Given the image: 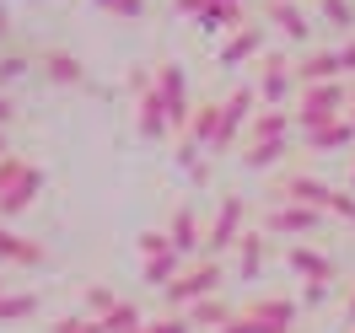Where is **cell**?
<instances>
[{"mask_svg":"<svg viewBox=\"0 0 355 333\" xmlns=\"http://www.w3.org/2000/svg\"><path fill=\"white\" fill-rule=\"evenodd\" d=\"M350 97H355V91L345 87V81H318V87L296 91L291 113H296V124H302V134H307V129L334 124V118H350Z\"/></svg>","mask_w":355,"mask_h":333,"instance_id":"1","label":"cell"},{"mask_svg":"<svg viewBox=\"0 0 355 333\" xmlns=\"http://www.w3.org/2000/svg\"><path fill=\"white\" fill-rule=\"evenodd\" d=\"M221 280H226L221 258H210V253H205V258H194V264L183 269V274H178V280H173L167 290H162V296H167V301H173L178 312H189L194 301H210V296L221 290Z\"/></svg>","mask_w":355,"mask_h":333,"instance_id":"2","label":"cell"},{"mask_svg":"<svg viewBox=\"0 0 355 333\" xmlns=\"http://www.w3.org/2000/svg\"><path fill=\"white\" fill-rule=\"evenodd\" d=\"M156 91H162V102H167V118H173V129H189V118H194V97H189V75L178 60H162L156 65Z\"/></svg>","mask_w":355,"mask_h":333,"instance_id":"3","label":"cell"},{"mask_svg":"<svg viewBox=\"0 0 355 333\" xmlns=\"http://www.w3.org/2000/svg\"><path fill=\"white\" fill-rule=\"evenodd\" d=\"M296 91H302V81H296V60H286V54H264V60H259V97H264L269 108H286V102H296Z\"/></svg>","mask_w":355,"mask_h":333,"instance_id":"4","label":"cell"},{"mask_svg":"<svg viewBox=\"0 0 355 333\" xmlns=\"http://www.w3.org/2000/svg\"><path fill=\"white\" fill-rule=\"evenodd\" d=\"M323 210H312V204H291V199H275V210L264 215V231L269 237H318L323 231Z\"/></svg>","mask_w":355,"mask_h":333,"instance_id":"5","label":"cell"},{"mask_svg":"<svg viewBox=\"0 0 355 333\" xmlns=\"http://www.w3.org/2000/svg\"><path fill=\"white\" fill-rule=\"evenodd\" d=\"M243 215H248L243 199H237V194H226L221 210H216V221H210V231H205V253H210V258L243 242Z\"/></svg>","mask_w":355,"mask_h":333,"instance_id":"6","label":"cell"},{"mask_svg":"<svg viewBox=\"0 0 355 333\" xmlns=\"http://www.w3.org/2000/svg\"><path fill=\"white\" fill-rule=\"evenodd\" d=\"M0 264H17V269H44L49 264V247L33 242V237H17L11 226L0 221Z\"/></svg>","mask_w":355,"mask_h":333,"instance_id":"7","label":"cell"},{"mask_svg":"<svg viewBox=\"0 0 355 333\" xmlns=\"http://www.w3.org/2000/svg\"><path fill=\"white\" fill-rule=\"evenodd\" d=\"M280 199H291V204H312V210H323V215H329L334 188H329V183H318V178H307V172H286V178H280Z\"/></svg>","mask_w":355,"mask_h":333,"instance_id":"8","label":"cell"},{"mask_svg":"<svg viewBox=\"0 0 355 333\" xmlns=\"http://www.w3.org/2000/svg\"><path fill=\"white\" fill-rule=\"evenodd\" d=\"M264 17L280 27V33H286L291 44H307V38H312V17L302 11V6H296V0H269Z\"/></svg>","mask_w":355,"mask_h":333,"instance_id":"9","label":"cell"},{"mask_svg":"<svg viewBox=\"0 0 355 333\" xmlns=\"http://www.w3.org/2000/svg\"><path fill=\"white\" fill-rule=\"evenodd\" d=\"M339 75H345V65H339V48H312V54H302V60H296V81H302V87L339 81Z\"/></svg>","mask_w":355,"mask_h":333,"instance_id":"10","label":"cell"},{"mask_svg":"<svg viewBox=\"0 0 355 333\" xmlns=\"http://www.w3.org/2000/svg\"><path fill=\"white\" fill-rule=\"evenodd\" d=\"M221 65H243V60H264V27H237L232 38L221 44V54H216Z\"/></svg>","mask_w":355,"mask_h":333,"instance_id":"11","label":"cell"},{"mask_svg":"<svg viewBox=\"0 0 355 333\" xmlns=\"http://www.w3.org/2000/svg\"><path fill=\"white\" fill-rule=\"evenodd\" d=\"M38 188H44V172H38V167H27V172H22V183H11V188L0 194V221H17L27 204L38 199Z\"/></svg>","mask_w":355,"mask_h":333,"instance_id":"12","label":"cell"},{"mask_svg":"<svg viewBox=\"0 0 355 333\" xmlns=\"http://www.w3.org/2000/svg\"><path fill=\"white\" fill-rule=\"evenodd\" d=\"M291 124H296V113H291V108L253 113V124H248V145H259V140H291Z\"/></svg>","mask_w":355,"mask_h":333,"instance_id":"13","label":"cell"},{"mask_svg":"<svg viewBox=\"0 0 355 333\" xmlns=\"http://www.w3.org/2000/svg\"><path fill=\"white\" fill-rule=\"evenodd\" d=\"M183 317H189V328H194V333H221L226 323H232V317H237V312L226 307L221 296H210V301H194V307L183 312Z\"/></svg>","mask_w":355,"mask_h":333,"instance_id":"14","label":"cell"},{"mask_svg":"<svg viewBox=\"0 0 355 333\" xmlns=\"http://www.w3.org/2000/svg\"><path fill=\"white\" fill-rule=\"evenodd\" d=\"M44 75L54 87H87V65L76 54H65V48H49L44 54Z\"/></svg>","mask_w":355,"mask_h":333,"instance_id":"15","label":"cell"},{"mask_svg":"<svg viewBox=\"0 0 355 333\" xmlns=\"http://www.w3.org/2000/svg\"><path fill=\"white\" fill-rule=\"evenodd\" d=\"M189 264H194V258H183V253L173 247V253H162V258H146V269H140V280H146L151 290H167V285H173V280H178V274H183Z\"/></svg>","mask_w":355,"mask_h":333,"instance_id":"16","label":"cell"},{"mask_svg":"<svg viewBox=\"0 0 355 333\" xmlns=\"http://www.w3.org/2000/svg\"><path fill=\"white\" fill-rule=\"evenodd\" d=\"M355 145V124L350 118H334V124H323V129H307V151H350Z\"/></svg>","mask_w":355,"mask_h":333,"instance_id":"17","label":"cell"},{"mask_svg":"<svg viewBox=\"0 0 355 333\" xmlns=\"http://www.w3.org/2000/svg\"><path fill=\"white\" fill-rule=\"evenodd\" d=\"M167 237H173V247L183 253V258H200V215L183 204L173 215V226H167Z\"/></svg>","mask_w":355,"mask_h":333,"instance_id":"18","label":"cell"},{"mask_svg":"<svg viewBox=\"0 0 355 333\" xmlns=\"http://www.w3.org/2000/svg\"><path fill=\"white\" fill-rule=\"evenodd\" d=\"M286 264H291V274H302V280H334V258L312 253V247H286Z\"/></svg>","mask_w":355,"mask_h":333,"instance_id":"19","label":"cell"},{"mask_svg":"<svg viewBox=\"0 0 355 333\" xmlns=\"http://www.w3.org/2000/svg\"><path fill=\"white\" fill-rule=\"evenodd\" d=\"M269 231H243V242H237V274L243 280H259V269H264V253H269Z\"/></svg>","mask_w":355,"mask_h":333,"instance_id":"20","label":"cell"},{"mask_svg":"<svg viewBox=\"0 0 355 333\" xmlns=\"http://www.w3.org/2000/svg\"><path fill=\"white\" fill-rule=\"evenodd\" d=\"M173 129V118H167V102H162V91H146V97H140V134H146V140H156V134H167Z\"/></svg>","mask_w":355,"mask_h":333,"instance_id":"21","label":"cell"},{"mask_svg":"<svg viewBox=\"0 0 355 333\" xmlns=\"http://www.w3.org/2000/svg\"><path fill=\"white\" fill-rule=\"evenodd\" d=\"M286 156H291V140H259V145L243 151V167L248 172H269V167H280Z\"/></svg>","mask_w":355,"mask_h":333,"instance_id":"22","label":"cell"},{"mask_svg":"<svg viewBox=\"0 0 355 333\" xmlns=\"http://www.w3.org/2000/svg\"><path fill=\"white\" fill-rule=\"evenodd\" d=\"M97 323H103V333H146V317H140L135 301H119V307H113L108 317H97Z\"/></svg>","mask_w":355,"mask_h":333,"instance_id":"23","label":"cell"},{"mask_svg":"<svg viewBox=\"0 0 355 333\" xmlns=\"http://www.w3.org/2000/svg\"><path fill=\"white\" fill-rule=\"evenodd\" d=\"M318 22L329 27V33H350L355 27V6L350 0H318Z\"/></svg>","mask_w":355,"mask_h":333,"instance_id":"24","label":"cell"},{"mask_svg":"<svg viewBox=\"0 0 355 333\" xmlns=\"http://www.w3.org/2000/svg\"><path fill=\"white\" fill-rule=\"evenodd\" d=\"M33 312H38V296H33V290L6 296V301H0V323H22V317H33Z\"/></svg>","mask_w":355,"mask_h":333,"instance_id":"25","label":"cell"},{"mask_svg":"<svg viewBox=\"0 0 355 333\" xmlns=\"http://www.w3.org/2000/svg\"><path fill=\"white\" fill-rule=\"evenodd\" d=\"M237 17H243V6H205V11H194L200 27H232Z\"/></svg>","mask_w":355,"mask_h":333,"instance_id":"26","label":"cell"},{"mask_svg":"<svg viewBox=\"0 0 355 333\" xmlns=\"http://www.w3.org/2000/svg\"><path fill=\"white\" fill-rule=\"evenodd\" d=\"M113 307H119V296H113L108 285H87V312L92 317H108Z\"/></svg>","mask_w":355,"mask_h":333,"instance_id":"27","label":"cell"},{"mask_svg":"<svg viewBox=\"0 0 355 333\" xmlns=\"http://www.w3.org/2000/svg\"><path fill=\"white\" fill-rule=\"evenodd\" d=\"M54 333H103V323H97L92 312H76V317H60Z\"/></svg>","mask_w":355,"mask_h":333,"instance_id":"28","label":"cell"},{"mask_svg":"<svg viewBox=\"0 0 355 333\" xmlns=\"http://www.w3.org/2000/svg\"><path fill=\"white\" fill-rule=\"evenodd\" d=\"M329 215H339L345 226H355V194H350V188H334V199H329Z\"/></svg>","mask_w":355,"mask_h":333,"instance_id":"29","label":"cell"},{"mask_svg":"<svg viewBox=\"0 0 355 333\" xmlns=\"http://www.w3.org/2000/svg\"><path fill=\"white\" fill-rule=\"evenodd\" d=\"M162 253H173V237L167 231H146L140 237V258H162Z\"/></svg>","mask_w":355,"mask_h":333,"instance_id":"30","label":"cell"},{"mask_svg":"<svg viewBox=\"0 0 355 333\" xmlns=\"http://www.w3.org/2000/svg\"><path fill=\"white\" fill-rule=\"evenodd\" d=\"M146 333H194V328H189V317H183V312H173V317H156V323H146Z\"/></svg>","mask_w":355,"mask_h":333,"instance_id":"31","label":"cell"},{"mask_svg":"<svg viewBox=\"0 0 355 333\" xmlns=\"http://www.w3.org/2000/svg\"><path fill=\"white\" fill-rule=\"evenodd\" d=\"M329 290H334V280H307V290H302V307H323V301H329Z\"/></svg>","mask_w":355,"mask_h":333,"instance_id":"32","label":"cell"},{"mask_svg":"<svg viewBox=\"0 0 355 333\" xmlns=\"http://www.w3.org/2000/svg\"><path fill=\"white\" fill-rule=\"evenodd\" d=\"M97 6H103V11H113V17H140V11H146V0H97Z\"/></svg>","mask_w":355,"mask_h":333,"instance_id":"33","label":"cell"},{"mask_svg":"<svg viewBox=\"0 0 355 333\" xmlns=\"http://www.w3.org/2000/svg\"><path fill=\"white\" fill-rule=\"evenodd\" d=\"M17 75H27V60H22V54H6V60H0V87L17 81Z\"/></svg>","mask_w":355,"mask_h":333,"instance_id":"34","label":"cell"},{"mask_svg":"<svg viewBox=\"0 0 355 333\" xmlns=\"http://www.w3.org/2000/svg\"><path fill=\"white\" fill-rule=\"evenodd\" d=\"M183 17H194V11H205V6H248V0H173Z\"/></svg>","mask_w":355,"mask_h":333,"instance_id":"35","label":"cell"},{"mask_svg":"<svg viewBox=\"0 0 355 333\" xmlns=\"http://www.w3.org/2000/svg\"><path fill=\"white\" fill-rule=\"evenodd\" d=\"M339 65H345V75H355V38L339 48Z\"/></svg>","mask_w":355,"mask_h":333,"instance_id":"36","label":"cell"},{"mask_svg":"<svg viewBox=\"0 0 355 333\" xmlns=\"http://www.w3.org/2000/svg\"><path fill=\"white\" fill-rule=\"evenodd\" d=\"M11 118H17V102H11V97H6V91H0V129H6V124H11Z\"/></svg>","mask_w":355,"mask_h":333,"instance_id":"37","label":"cell"},{"mask_svg":"<svg viewBox=\"0 0 355 333\" xmlns=\"http://www.w3.org/2000/svg\"><path fill=\"white\" fill-rule=\"evenodd\" d=\"M345 317H350V323H355V290H350V301H345Z\"/></svg>","mask_w":355,"mask_h":333,"instance_id":"38","label":"cell"},{"mask_svg":"<svg viewBox=\"0 0 355 333\" xmlns=\"http://www.w3.org/2000/svg\"><path fill=\"white\" fill-rule=\"evenodd\" d=\"M6 156H11V145H6V129H0V161H6Z\"/></svg>","mask_w":355,"mask_h":333,"instance_id":"39","label":"cell"},{"mask_svg":"<svg viewBox=\"0 0 355 333\" xmlns=\"http://www.w3.org/2000/svg\"><path fill=\"white\" fill-rule=\"evenodd\" d=\"M6 27H11V22H6V11H0V38H6Z\"/></svg>","mask_w":355,"mask_h":333,"instance_id":"40","label":"cell"},{"mask_svg":"<svg viewBox=\"0 0 355 333\" xmlns=\"http://www.w3.org/2000/svg\"><path fill=\"white\" fill-rule=\"evenodd\" d=\"M350 124H355V97H350Z\"/></svg>","mask_w":355,"mask_h":333,"instance_id":"41","label":"cell"},{"mask_svg":"<svg viewBox=\"0 0 355 333\" xmlns=\"http://www.w3.org/2000/svg\"><path fill=\"white\" fill-rule=\"evenodd\" d=\"M0 301H6V285H0Z\"/></svg>","mask_w":355,"mask_h":333,"instance_id":"42","label":"cell"},{"mask_svg":"<svg viewBox=\"0 0 355 333\" xmlns=\"http://www.w3.org/2000/svg\"><path fill=\"white\" fill-rule=\"evenodd\" d=\"M350 333H355V328H350Z\"/></svg>","mask_w":355,"mask_h":333,"instance_id":"43","label":"cell"}]
</instances>
